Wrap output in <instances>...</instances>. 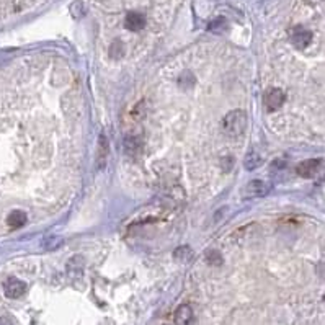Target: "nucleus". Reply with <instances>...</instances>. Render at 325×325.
Returning a JSON list of instances; mask_svg holds the SVG:
<instances>
[{
	"mask_svg": "<svg viewBox=\"0 0 325 325\" xmlns=\"http://www.w3.org/2000/svg\"><path fill=\"white\" fill-rule=\"evenodd\" d=\"M247 128V114L242 110H234L230 111L222 121V129L224 133L230 137L241 136Z\"/></svg>",
	"mask_w": 325,
	"mask_h": 325,
	"instance_id": "nucleus-1",
	"label": "nucleus"
},
{
	"mask_svg": "<svg viewBox=\"0 0 325 325\" xmlns=\"http://www.w3.org/2000/svg\"><path fill=\"white\" fill-rule=\"evenodd\" d=\"M268 191H270V185L268 183L261 182V180H253L244 188L242 195L245 198H261V196L268 195Z\"/></svg>",
	"mask_w": 325,
	"mask_h": 325,
	"instance_id": "nucleus-2",
	"label": "nucleus"
},
{
	"mask_svg": "<svg viewBox=\"0 0 325 325\" xmlns=\"http://www.w3.org/2000/svg\"><path fill=\"white\" fill-rule=\"evenodd\" d=\"M4 289H5V296L7 298L17 299V298H20V296H23V294H25L26 284L23 283V281H20L18 278H10V280H7Z\"/></svg>",
	"mask_w": 325,
	"mask_h": 325,
	"instance_id": "nucleus-3",
	"label": "nucleus"
},
{
	"mask_svg": "<svg viewBox=\"0 0 325 325\" xmlns=\"http://www.w3.org/2000/svg\"><path fill=\"white\" fill-rule=\"evenodd\" d=\"M322 165V160L320 159H309L304 160L303 164L298 165V173L301 176H304V179H312L317 173H319V168Z\"/></svg>",
	"mask_w": 325,
	"mask_h": 325,
	"instance_id": "nucleus-4",
	"label": "nucleus"
},
{
	"mask_svg": "<svg viewBox=\"0 0 325 325\" xmlns=\"http://www.w3.org/2000/svg\"><path fill=\"white\" fill-rule=\"evenodd\" d=\"M291 40H292V44L296 46V48L303 49L309 43H311L312 33L309 32V29H304V28H294L291 32Z\"/></svg>",
	"mask_w": 325,
	"mask_h": 325,
	"instance_id": "nucleus-5",
	"label": "nucleus"
},
{
	"mask_svg": "<svg viewBox=\"0 0 325 325\" xmlns=\"http://www.w3.org/2000/svg\"><path fill=\"white\" fill-rule=\"evenodd\" d=\"M265 105L270 108V110H276V108H280L283 103H284V94L281 90H278V88H270L267 94H265Z\"/></svg>",
	"mask_w": 325,
	"mask_h": 325,
	"instance_id": "nucleus-6",
	"label": "nucleus"
},
{
	"mask_svg": "<svg viewBox=\"0 0 325 325\" xmlns=\"http://www.w3.org/2000/svg\"><path fill=\"white\" fill-rule=\"evenodd\" d=\"M108 152H110V147H108V139L102 134L98 137V151H97V168L98 170H102L106 165Z\"/></svg>",
	"mask_w": 325,
	"mask_h": 325,
	"instance_id": "nucleus-7",
	"label": "nucleus"
},
{
	"mask_svg": "<svg viewBox=\"0 0 325 325\" xmlns=\"http://www.w3.org/2000/svg\"><path fill=\"white\" fill-rule=\"evenodd\" d=\"M125 26L129 28V29H134V32H139V29H142L145 26V17L142 13L131 12V13L126 15Z\"/></svg>",
	"mask_w": 325,
	"mask_h": 325,
	"instance_id": "nucleus-8",
	"label": "nucleus"
},
{
	"mask_svg": "<svg viewBox=\"0 0 325 325\" xmlns=\"http://www.w3.org/2000/svg\"><path fill=\"white\" fill-rule=\"evenodd\" d=\"M26 213H23V211H13L10 213V216L7 218V224H9L10 227H15V229H18L21 226H25L26 224Z\"/></svg>",
	"mask_w": 325,
	"mask_h": 325,
	"instance_id": "nucleus-9",
	"label": "nucleus"
},
{
	"mask_svg": "<svg viewBox=\"0 0 325 325\" xmlns=\"http://www.w3.org/2000/svg\"><path fill=\"white\" fill-rule=\"evenodd\" d=\"M191 319H193V311L188 304H183L176 309V312H175V322L176 323H188Z\"/></svg>",
	"mask_w": 325,
	"mask_h": 325,
	"instance_id": "nucleus-10",
	"label": "nucleus"
},
{
	"mask_svg": "<svg viewBox=\"0 0 325 325\" xmlns=\"http://www.w3.org/2000/svg\"><path fill=\"white\" fill-rule=\"evenodd\" d=\"M64 244V239L61 235H48L41 241V247L44 250H57Z\"/></svg>",
	"mask_w": 325,
	"mask_h": 325,
	"instance_id": "nucleus-11",
	"label": "nucleus"
},
{
	"mask_svg": "<svg viewBox=\"0 0 325 325\" xmlns=\"http://www.w3.org/2000/svg\"><path fill=\"white\" fill-rule=\"evenodd\" d=\"M82 258L77 255V257H74L71 261H69V265H67V270H69V273H71L72 276H82V272H83V265H82Z\"/></svg>",
	"mask_w": 325,
	"mask_h": 325,
	"instance_id": "nucleus-12",
	"label": "nucleus"
},
{
	"mask_svg": "<svg viewBox=\"0 0 325 325\" xmlns=\"http://www.w3.org/2000/svg\"><path fill=\"white\" fill-rule=\"evenodd\" d=\"M260 164H261V157L258 156L257 152L249 154L247 159H245V168L247 170H255L257 167H260Z\"/></svg>",
	"mask_w": 325,
	"mask_h": 325,
	"instance_id": "nucleus-13",
	"label": "nucleus"
},
{
	"mask_svg": "<svg viewBox=\"0 0 325 325\" xmlns=\"http://www.w3.org/2000/svg\"><path fill=\"white\" fill-rule=\"evenodd\" d=\"M191 257H193V253L190 250V247H180V249L175 250V258L179 261H182V263L188 261Z\"/></svg>",
	"mask_w": 325,
	"mask_h": 325,
	"instance_id": "nucleus-14",
	"label": "nucleus"
},
{
	"mask_svg": "<svg viewBox=\"0 0 325 325\" xmlns=\"http://www.w3.org/2000/svg\"><path fill=\"white\" fill-rule=\"evenodd\" d=\"M110 54H111L113 57H118V56H121V54H123V43H120V41L113 43L111 49H110Z\"/></svg>",
	"mask_w": 325,
	"mask_h": 325,
	"instance_id": "nucleus-15",
	"label": "nucleus"
},
{
	"mask_svg": "<svg viewBox=\"0 0 325 325\" xmlns=\"http://www.w3.org/2000/svg\"><path fill=\"white\" fill-rule=\"evenodd\" d=\"M224 25H226V20H224V18H218V20L213 21L211 25H210V29H213V32H219V28L224 26Z\"/></svg>",
	"mask_w": 325,
	"mask_h": 325,
	"instance_id": "nucleus-16",
	"label": "nucleus"
}]
</instances>
